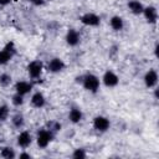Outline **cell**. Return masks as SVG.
Instances as JSON below:
<instances>
[{"mask_svg": "<svg viewBox=\"0 0 159 159\" xmlns=\"http://www.w3.org/2000/svg\"><path fill=\"white\" fill-rule=\"evenodd\" d=\"M82 117H83V114H82L81 109H78V108H72L68 113V118L72 123H80L82 120Z\"/></svg>", "mask_w": 159, "mask_h": 159, "instance_id": "obj_16", "label": "cell"}, {"mask_svg": "<svg viewBox=\"0 0 159 159\" xmlns=\"http://www.w3.org/2000/svg\"><path fill=\"white\" fill-rule=\"evenodd\" d=\"M80 40H81V37H80V34H78L77 30L70 29L67 31V34H66V42H67V45H70V46H77L80 43Z\"/></svg>", "mask_w": 159, "mask_h": 159, "instance_id": "obj_10", "label": "cell"}, {"mask_svg": "<svg viewBox=\"0 0 159 159\" xmlns=\"http://www.w3.org/2000/svg\"><path fill=\"white\" fill-rule=\"evenodd\" d=\"M42 70H43V65H42L41 61H31L27 65V73L32 80L40 78L41 73H42Z\"/></svg>", "mask_w": 159, "mask_h": 159, "instance_id": "obj_3", "label": "cell"}, {"mask_svg": "<svg viewBox=\"0 0 159 159\" xmlns=\"http://www.w3.org/2000/svg\"><path fill=\"white\" fill-rule=\"evenodd\" d=\"M11 123H12V125L15 127V128H22L24 127V123H25V119H24V116L22 114H20V113H16L14 117H12V119H11Z\"/></svg>", "mask_w": 159, "mask_h": 159, "instance_id": "obj_17", "label": "cell"}, {"mask_svg": "<svg viewBox=\"0 0 159 159\" xmlns=\"http://www.w3.org/2000/svg\"><path fill=\"white\" fill-rule=\"evenodd\" d=\"M158 50H159V46H158V43H157L155 47H154V52H155V56H157V57L159 56V55H158Z\"/></svg>", "mask_w": 159, "mask_h": 159, "instance_id": "obj_29", "label": "cell"}, {"mask_svg": "<svg viewBox=\"0 0 159 159\" xmlns=\"http://www.w3.org/2000/svg\"><path fill=\"white\" fill-rule=\"evenodd\" d=\"M65 67H66V65H65L63 60H61V58H58V57H55V58L50 60V62H48V65H47V70H48L51 73H58V72L63 71Z\"/></svg>", "mask_w": 159, "mask_h": 159, "instance_id": "obj_7", "label": "cell"}, {"mask_svg": "<svg viewBox=\"0 0 159 159\" xmlns=\"http://www.w3.org/2000/svg\"><path fill=\"white\" fill-rule=\"evenodd\" d=\"M31 143H32V137H31V134L27 130H24V132H21L17 135V144H19V147L27 148Z\"/></svg>", "mask_w": 159, "mask_h": 159, "instance_id": "obj_12", "label": "cell"}, {"mask_svg": "<svg viewBox=\"0 0 159 159\" xmlns=\"http://www.w3.org/2000/svg\"><path fill=\"white\" fill-rule=\"evenodd\" d=\"M11 102L15 107H20L22 103H24V96L22 94H19V93H15L11 98Z\"/></svg>", "mask_w": 159, "mask_h": 159, "instance_id": "obj_23", "label": "cell"}, {"mask_svg": "<svg viewBox=\"0 0 159 159\" xmlns=\"http://www.w3.org/2000/svg\"><path fill=\"white\" fill-rule=\"evenodd\" d=\"M47 129L51 132V133H57V132H60L61 130V124L58 123V122H56V120H50L48 123H47Z\"/></svg>", "mask_w": 159, "mask_h": 159, "instance_id": "obj_20", "label": "cell"}, {"mask_svg": "<svg viewBox=\"0 0 159 159\" xmlns=\"http://www.w3.org/2000/svg\"><path fill=\"white\" fill-rule=\"evenodd\" d=\"M109 125H111L109 119L103 116H97L93 119V128L98 132H107L109 129Z\"/></svg>", "mask_w": 159, "mask_h": 159, "instance_id": "obj_5", "label": "cell"}, {"mask_svg": "<svg viewBox=\"0 0 159 159\" xmlns=\"http://www.w3.org/2000/svg\"><path fill=\"white\" fill-rule=\"evenodd\" d=\"M144 83L148 88H153L157 86L158 83V73L155 70H149L145 75H144Z\"/></svg>", "mask_w": 159, "mask_h": 159, "instance_id": "obj_8", "label": "cell"}, {"mask_svg": "<svg viewBox=\"0 0 159 159\" xmlns=\"http://www.w3.org/2000/svg\"><path fill=\"white\" fill-rule=\"evenodd\" d=\"M11 81H12V78H11V76H10L9 73H2V75H0V86H1V87H7V86H10Z\"/></svg>", "mask_w": 159, "mask_h": 159, "instance_id": "obj_22", "label": "cell"}, {"mask_svg": "<svg viewBox=\"0 0 159 159\" xmlns=\"http://www.w3.org/2000/svg\"><path fill=\"white\" fill-rule=\"evenodd\" d=\"M30 1H31V2L34 4V5H37V6H39V5H42V4H43V0H30Z\"/></svg>", "mask_w": 159, "mask_h": 159, "instance_id": "obj_27", "label": "cell"}, {"mask_svg": "<svg viewBox=\"0 0 159 159\" xmlns=\"http://www.w3.org/2000/svg\"><path fill=\"white\" fill-rule=\"evenodd\" d=\"M46 103V98L41 92H35L31 96V104L35 108H42Z\"/></svg>", "mask_w": 159, "mask_h": 159, "instance_id": "obj_13", "label": "cell"}, {"mask_svg": "<svg viewBox=\"0 0 159 159\" xmlns=\"http://www.w3.org/2000/svg\"><path fill=\"white\" fill-rule=\"evenodd\" d=\"M31 89H32V83H30V82H27V81H19V82H16V84H15V91H16V93L22 94V96L30 93Z\"/></svg>", "mask_w": 159, "mask_h": 159, "instance_id": "obj_11", "label": "cell"}, {"mask_svg": "<svg viewBox=\"0 0 159 159\" xmlns=\"http://www.w3.org/2000/svg\"><path fill=\"white\" fill-rule=\"evenodd\" d=\"M109 25L114 31H120L123 29V26H124V21H123V19L120 16H113L111 19V21H109Z\"/></svg>", "mask_w": 159, "mask_h": 159, "instance_id": "obj_15", "label": "cell"}, {"mask_svg": "<svg viewBox=\"0 0 159 159\" xmlns=\"http://www.w3.org/2000/svg\"><path fill=\"white\" fill-rule=\"evenodd\" d=\"M4 50H6L7 52H10L12 56L16 53V47H15V43L12 42V41H10V42H7L6 45H5V47H4Z\"/></svg>", "mask_w": 159, "mask_h": 159, "instance_id": "obj_25", "label": "cell"}, {"mask_svg": "<svg viewBox=\"0 0 159 159\" xmlns=\"http://www.w3.org/2000/svg\"><path fill=\"white\" fill-rule=\"evenodd\" d=\"M72 158L75 159H84L86 158V152L83 149H75V152L72 153Z\"/></svg>", "mask_w": 159, "mask_h": 159, "instance_id": "obj_24", "label": "cell"}, {"mask_svg": "<svg viewBox=\"0 0 159 159\" xmlns=\"http://www.w3.org/2000/svg\"><path fill=\"white\" fill-rule=\"evenodd\" d=\"M143 15H144L145 20L149 24H155L157 20H158V11H157V7H154V6H147V7H144Z\"/></svg>", "mask_w": 159, "mask_h": 159, "instance_id": "obj_9", "label": "cell"}, {"mask_svg": "<svg viewBox=\"0 0 159 159\" xmlns=\"http://www.w3.org/2000/svg\"><path fill=\"white\" fill-rule=\"evenodd\" d=\"M102 81H103L104 86H106V87H109V88L116 87V86L119 83L118 76H117L113 71H109V70L104 72V75H103V77H102Z\"/></svg>", "mask_w": 159, "mask_h": 159, "instance_id": "obj_6", "label": "cell"}, {"mask_svg": "<svg viewBox=\"0 0 159 159\" xmlns=\"http://www.w3.org/2000/svg\"><path fill=\"white\" fill-rule=\"evenodd\" d=\"M128 9L130 10L132 14L134 15H140L143 14V10H144V6L142 2H139L138 0H130L128 2Z\"/></svg>", "mask_w": 159, "mask_h": 159, "instance_id": "obj_14", "label": "cell"}, {"mask_svg": "<svg viewBox=\"0 0 159 159\" xmlns=\"http://www.w3.org/2000/svg\"><path fill=\"white\" fill-rule=\"evenodd\" d=\"M52 138H53V133H51L47 128L41 129V130H39V133H37V138H36L37 145H39L40 148H46V147L51 143Z\"/></svg>", "mask_w": 159, "mask_h": 159, "instance_id": "obj_2", "label": "cell"}, {"mask_svg": "<svg viewBox=\"0 0 159 159\" xmlns=\"http://www.w3.org/2000/svg\"><path fill=\"white\" fill-rule=\"evenodd\" d=\"M81 22L86 26H98L101 24V17L93 12H86L81 16Z\"/></svg>", "mask_w": 159, "mask_h": 159, "instance_id": "obj_4", "label": "cell"}, {"mask_svg": "<svg viewBox=\"0 0 159 159\" xmlns=\"http://www.w3.org/2000/svg\"><path fill=\"white\" fill-rule=\"evenodd\" d=\"M9 114H10V109L6 104H2L0 106V122H5L7 118H9Z\"/></svg>", "mask_w": 159, "mask_h": 159, "instance_id": "obj_21", "label": "cell"}, {"mask_svg": "<svg viewBox=\"0 0 159 159\" xmlns=\"http://www.w3.org/2000/svg\"><path fill=\"white\" fill-rule=\"evenodd\" d=\"M12 58V55L7 52L6 50H0V65H6L10 60Z\"/></svg>", "mask_w": 159, "mask_h": 159, "instance_id": "obj_19", "label": "cell"}, {"mask_svg": "<svg viewBox=\"0 0 159 159\" xmlns=\"http://www.w3.org/2000/svg\"><path fill=\"white\" fill-rule=\"evenodd\" d=\"M30 157H31V155H30L29 153H21V154H20V158H30Z\"/></svg>", "mask_w": 159, "mask_h": 159, "instance_id": "obj_28", "label": "cell"}, {"mask_svg": "<svg viewBox=\"0 0 159 159\" xmlns=\"http://www.w3.org/2000/svg\"><path fill=\"white\" fill-rule=\"evenodd\" d=\"M11 2V0H0V6H6Z\"/></svg>", "mask_w": 159, "mask_h": 159, "instance_id": "obj_26", "label": "cell"}, {"mask_svg": "<svg viewBox=\"0 0 159 159\" xmlns=\"http://www.w3.org/2000/svg\"><path fill=\"white\" fill-rule=\"evenodd\" d=\"M0 155H1L2 158H5V159H12V158H15V152H14L12 148H10V147H5V148L1 149Z\"/></svg>", "mask_w": 159, "mask_h": 159, "instance_id": "obj_18", "label": "cell"}, {"mask_svg": "<svg viewBox=\"0 0 159 159\" xmlns=\"http://www.w3.org/2000/svg\"><path fill=\"white\" fill-rule=\"evenodd\" d=\"M82 86L84 87L86 91L88 92H92V93H96L98 89H99V78L93 75V73H86L82 76Z\"/></svg>", "mask_w": 159, "mask_h": 159, "instance_id": "obj_1", "label": "cell"}]
</instances>
